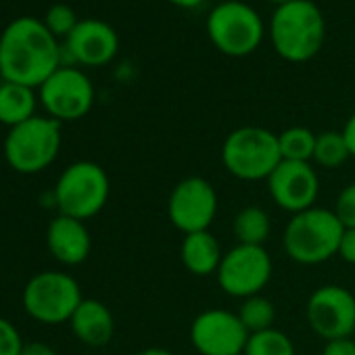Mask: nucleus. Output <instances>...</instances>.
Instances as JSON below:
<instances>
[{
	"label": "nucleus",
	"instance_id": "obj_2",
	"mask_svg": "<svg viewBox=\"0 0 355 355\" xmlns=\"http://www.w3.org/2000/svg\"><path fill=\"white\" fill-rule=\"evenodd\" d=\"M326 19L313 0H291L270 19V42L288 63H307L324 46Z\"/></svg>",
	"mask_w": 355,
	"mask_h": 355
},
{
	"label": "nucleus",
	"instance_id": "obj_34",
	"mask_svg": "<svg viewBox=\"0 0 355 355\" xmlns=\"http://www.w3.org/2000/svg\"><path fill=\"white\" fill-rule=\"evenodd\" d=\"M266 3H270V5H274V7L278 9V7H282V5L291 3V0H266Z\"/></svg>",
	"mask_w": 355,
	"mask_h": 355
},
{
	"label": "nucleus",
	"instance_id": "obj_17",
	"mask_svg": "<svg viewBox=\"0 0 355 355\" xmlns=\"http://www.w3.org/2000/svg\"><path fill=\"white\" fill-rule=\"evenodd\" d=\"M73 336L88 347H105L115 334V320L111 309L98 299H86L69 320Z\"/></svg>",
	"mask_w": 355,
	"mask_h": 355
},
{
	"label": "nucleus",
	"instance_id": "obj_12",
	"mask_svg": "<svg viewBox=\"0 0 355 355\" xmlns=\"http://www.w3.org/2000/svg\"><path fill=\"white\" fill-rule=\"evenodd\" d=\"M311 330L328 340L355 336V295L338 284L315 288L305 307Z\"/></svg>",
	"mask_w": 355,
	"mask_h": 355
},
{
	"label": "nucleus",
	"instance_id": "obj_16",
	"mask_svg": "<svg viewBox=\"0 0 355 355\" xmlns=\"http://www.w3.org/2000/svg\"><path fill=\"white\" fill-rule=\"evenodd\" d=\"M46 247L51 255L63 266H80L88 259L92 239L86 222L59 214L46 228Z\"/></svg>",
	"mask_w": 355,
	"mask_h": 355
},
{
	"label": "nucleus",
	"instance_id": "obj_18",
	"mask_svg": "<svg viewBox=\"0 0 355 355\" xmlns=\"http://www.w3.org/2000/svg\"><path fill=\"white\" fill-rule=\"evenodd\" d=\"M180 257L184 268L195 276H211L218 274V268L222 263V245L220 241L209 232H195L187 234L180 247Z\"/></svg>",
	"mask_w": 355,
	"mask_h": 355
},
{
	"label": "nucleus",
	"instance_id": "obj_24",
	"mask_svg": "<svg viewBox=\"0 0 355 355\" xmlns=\"http://www.w3.org/2000/svg\"><path fill=\"white\" fill-rule=\"evenodd\" d=\"M243 355H295L293 340L276 328L249 334Z\"/></svg>",
	"mask_w": 355,
	"mask_h": 355
},
{
	"label": "nucleus",
	"instance_id": "obj_26",
	"mask_svg": "<svg viewBox=\"0 0 355 355\" xmlns=\"http://www.w3.org/2000/svg\"><path fill=\"white\" fill-rule=\"evenodd\" d=\"M24 338L17 326L0 315V355H21L24 351Z\"/></svg>",
	"mask_w": 355,
	"mask_h": 355
},
{
	"label": "nucleus",
	"instance_id": "obj_15",
	"mask_svg": "<svg viewBox=\"0 0 355 355\" xmlns=\"http://www.w3.org/2000/svg\"><path fill=\"white\" fill-rule=\"evenodd\" d=\"M268 191L280 209L295 216L315 207L320 178L309 161H280L268 178Z\"/></svg>",
	"mask_w": 355,
	"mask_h": 355
},
{
	"label": "nucleus",
	"instance_id": "obj_20",
	"mask_svg": "<svg viewBox=\"0 0 355 355\" xmlns=\"http://www.w3.org/2000/svg\"><path fill=\"white\" fill-rule=\"evenodd\" d=\"M234 236L239 241V245H257L263 247V243L270 236L272 224H270V216L255 205L243 207L236 216H234V224H232Z\"/></svg>",
	"mask_w": 355,
	"mask_h": 355
},
{
	"label": "nucleus",
	"instance_id": "obj_31",
	"mask_svg": "<svg viewBox=\"0 0 355 355\" xmlns=\"http://www.w3.org/2000/svg\"><path fill=\"white\" fill-rule=\"evenodd\" d=\"M340 132H343V136H345V142H347V146H349L351 157H355V113L347 119V123H345V128H343Z\"/></svg>",
	"mask_w": 355,
	"mask_h": 355
},
{
	"label": "nucleus",
	"instance_id": "obj_23",
	"mask_svg": "<svg viewBox=\"0 0 355 355\" xmlns=\"http://www.w3.org/2000/svg\"><path fill=\"white\" fill-rule=\"evenodd\" d=\"M239 318L245 324V328L249 330V334H253V332L274 328L276 309H274V303L268 297L253 295L249 299H243L241 309H239Z\"/></svg>",
	"mask_w": 355,
	"mask_h": 355
},
{
	"label": "nucleus",
	"instance_id": "obj_30",
	"mask_svg": "<svg viewBox=\"0 0 355 355\" xmlns=\"http://www.w3.org/2000/svg\"><path fill=\"white\" fill-rule=\"evenodd\" d=\"M21 355H59V353H57V349L51 347L49 343L32 340V343H26V345H24Z\"/></svg>",
	"mask_w": 355,
	"mask_h": 355
},
{
	"label": "nucleus",
	"instance_id": "obj_14",
	"mask_svg": "<svg viewBox=\"0 0 355 355\" xmlns=\"http://www.w3.org/2000/svg\"><path fill=\"white\" fill-rule=\"evenodd\" d=\"M249 330L239 313L226 309H207L193 320L191 343L201 355H243Z\"/></svg>",
	"mask_w": 355,
	"mask_h": 355
},
{
	"label": "nucleus",
	"instance_id": "obj_7",
	"mask_svg": "<svg viewBox=\"0 0 355 355\" xmlns=\"http://www.w3.org/2000/svg\"><path fill=\"white\" fill-rule=\"evenodd\" d=\"M207 36L216 51L226 57L253 55L266 36L261 15L243 0H224L207 17Z\"/></svg>",
	"mask_w": 355,
	"mask_h": 355
},
{
	"label": "nucleus",
	"instance_id": "obj_35",
	"mask_svg": "<svg viewBox=\"0 0 355 355\" xmlns=\"http://www.w3.org/2000/svg\"><path fill=\"white\" fill-rule=\"evenodd\" d=\"M0 82H3V78H0Z\"/></svg>",
	"mask_w": 355,
	"mask_h": 355
},
{
	"label": "nucleus",
	"instance_id": "obj_6",
	"mask_svg": "<svg viewBox=\"0 0 355 355\" xmlns=\"http://www.w3.org/2000/svg\"><path fill=\"white\" fill-rule=\"evenodd\" d=\"M222 161L228 173L239 180H268L282 161L278 134L259 125L236 128L224 140Z\"/></svg>",
	"mask_w": 355,
	"mask_h": 355
},
{
	"label": "nucleus",
	"instance_id": "obj_3",
	"mask_svg": "<svg viewBox=\"0 0 355 355\" xmlns=\"http://www.w3.org/2000/svg\"><path fill=\"white\" fill-rule=\"evenodd\" d=\"M343 224L332 209L311 207L295 214L284 228L282 245L286 255L303 266H318L338 255Z\"/></svg>",
	"mask_w": 355,
	"mask_h": 355
},
{
	"label": "nucleus",
	"instance_id": "obj_28",
	"mask_svg": "<svg viewBox=\"0 0 355 355\" xmlns=\"http://www.w3.org/2000/svg\"><path fill=\"white\" fill-rule=\"evenodd\" d=\"M322 355H355V336L328 340L322 349Z\"/></svg>",
	"mask_w": 355,
	"mask_h": 355
},
{
	"label": "nucleus",
	"instance_id": "obj_19",
	"mask_svg": "<svg viewBox=\"0 0 355 355\" xmlns=\"http://www.w3.org/2000/svg\"><path fill=\"white\" fill-rule=\"evenodd\" d=\"M38 103L36 88L15 82H0V123L9 130L32 119Z\"/></svg>",
	"mask_w": 355,
	"mask_h": 355
},
{
	"label": "nucleus",
	"instance_id": "obj_13",
	"mask_svg": "<svg viewBox=\"0 0 355 355\" xmlns=\"http://www.w3.org/2000/svg\"><path fill=\"white\" fill-rule=\"evenodd\" d=\"M119 53L115 28L103 19H80L76 30L61 44V65L103 67Z\"/></svg>",
	"mask_w": 355,
	"mask_h": 355
},
{
	"label": "nucleus",
	"instance_id": "obj_10",
	"mask_svg": "<svg viewBox=\"0 0 355 355\" xmlns=\"http://www.w3.org/2000/svg\"><path fill=\"white\" fill-rule=\"evenodd\" d=\"M218 282L222 291L236 299L261 295L272 278V257L263 247L236 245L224 253L218 268Z\"/></svg>",
	"mask_w": 355,
	"mask_h": 355
},
{
	"label": "nucleus",
	"instance_id": "obj_1",
	"mask_svg": "<svg viewBox=\"0 0 355 355\" xmlns=\"http://www.w3.org/2000/svg\"><path fill=\"white\" fill-rule=\"evenodd\" d=\"M61 67V44L42 19L17 17L0 32V78L40 88Z\"/></svg>",
	"mask_w": 355,
	"mask_h": 355
},
{
	"label": "nucleus",
	"instance_id": "obj_4",
	"mask_svg": "<svg viewBox=\"0 0 355 355\" xmlns=\"http://www.w3.org/2000/svg\"><path fill=\"white\" fill-rule=\"evenodd\" d=\"M61 144V121L49 115H34L32 119L7 132V138L3 142V155L11 169L24 175H34L55 163Z\"/></svg>",
	"mask_w": 355,
	"mask_h": 355
},
{
	"label": "nucleus",
	"instance_id": "obj_11",
	"mask_svg": "<svg viewBox=\"0 0 355 355\" xmlns=\"http://www.w3.org/2000/svg\"><path fill=\"white\" fill-rule=\"evenodd\" d=\"M216 214L218 193L209 180L199 175H191L180 180L167 199L169 222L184 236L209 230L211 222L216 220Z\"/></svg>",
	"mask_w": 355,
	"mask_h": 355
},
{
	"label": "nucleus",
	"instance_id": "obj_32",
	"mask_svg": "<svg viewBox=\"0 0 355 355\" xmlns=\"http://www.w3.org/2000/svg\"><path fill=\"white\" fill-rule=\"evenodd\" d=\"M167 3L178 9H197L205 3V0H167Z\"/></svg>",
	"mask_w": 355,
	"mask_h": 355
},
{
	"label": "nucleus",
	"instance_id": "obj_5",
	"mask_svg": "<svg viewBox=\"0 0 355 355\" xmlns=\"http://www.w3.org/2000/svg\"><path fill=\"white\" fill-rule=\"evenodd\" d=\"M109 193V175L98 163L76 161L61 171L53 189V203L59 214L86 222L103 211Z\"/></svg>",
	"mask_w": 355,
	"mask_h": 355
},
{
	"label": "nucleus",
	"instance_id": "obj_27",
	"mask_svg": "<svg viewBox=\"0 0 355 355\" xmlns=\"http://www.w3.org/2000/svg\"><path fill=\"white\" fill-rule=\"evenodd\" d=\"M338 218V222L343 224V228H355V182L347 184L338 197H336V205L332 209Z\"/></svg>",
	"mask_w": 355,
	"mask_h": 355
},
{
	"label": "nucleus",
	"instance_id": "obj_8",
	"mask_svg": "<svg viewBox=\"0 0 355 355\" xmlns=\"http://www.w3.org/2000/svg\"><path fill=\"white\" fill-rule=\"evenodd\" d=\"M82 301L84 295L80 282L61 270H44L32 276L21 293L26 313L46 326L69 324Z\"/></svg>",
	"mask_w": 355,
	"mask_h": 355
},
{
	"label": "nucleus",
	"instance_id": "obj_25",
	"mask_svg": "<svg viewBox=\"0 0 355 355\" xmlns=\"http://www.w3.org/2000/svg\"><path fill=\"white\" fill-rule=\"evenodd\" d=\"M42 21H44V26L49 28V32H51L55 38H67V36L76 30V26L80 24V19H78L73 7H69V5H65V3H55V5H51Z\"/></svg>",
	"mask_w": 355,
	"mask_h": 355
},
{
	"label": "nucleus",
	"instance_id": "obj_22",
	"mask_svg": "<svg viewBox=\"0 0 355 355\" xmlns=\"http://www.w3.org/2000/svg\"><path fill=\"white\" fill-rule=\"evenodd\" d=\"M349 157H351V153H349V146L345 142L343 132L328 130V132H322V134L315 136L313 161L320 167L334 169V167L343 165Z\"/></svg>",
	"mask_w": 355,
	"mask_h": 355
},
{
	"label": "nucleus",
	"instance_id": "obj_9",
	"mask_svg": "<svg viewBox=\"0 0 355 355\" xmlns=\"http://www.w3.org/2000/svg\"><path fill=\"white\" fill-rule=\"evenodd\" d=\"M38 101L49 117L61 123L78 121L86 117L94 105V86L80 67L61 65L38 88Z\"/></svg>",
	"mask_w": 355,
	"mask_h": 355
},
{
	"label": "nucleus",
	"instance_id": "obj_33",
	"mask_svg": "<svg viewBox=\"0 0 355 355\" xmlns=\"http://www.w3.org/2000/svg\"><path fill=\"white\" fill-rule=\"evenodd\" d=\"M136 355H175V353H171L169 349H163V347H146V349L138 351Z\"/></svg>",
	"mask_w": 355,
	"mask_h": 355
},
{
	"label": "nucleus",
	"instance_id": "obj_29",
	"mask_svg": "<svg viewBox=\"0 0 355 355\" xmlns=\"http://www.w3.org/2000/svg\"><path fill=\"white\" fill-rule=\"evenodd\" d=\"M338 255L343 261L355 266V228H345L340 245H338Z\"/></svg>",
	"mask_w": 355,
	"mask_h": 355
},
{
	"label": "nucleus",
	"instance_id": "obj_21",
	"mask_svg": "<svg viewBox=\"0 0 355 355\" xmlns=\"http://www.w3.org/2000/svg\"><path fill=\"white\" fill-rule=\"evenodd\" d=\"M315 136L311 130L295 125L278 134L282 161H311L315 148Z\"/></svg>",
	"mask_w": 355,
	"mask_h": 355
}]
</instances>
